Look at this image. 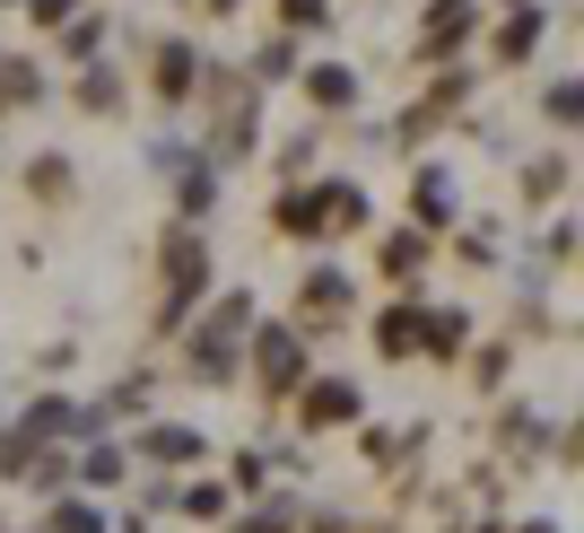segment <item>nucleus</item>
<instances>
[{
	"label": "nucleus",
	"instance_id": "f257e3e1",
	"mask_svg": "<svg viewBox=\"0 0 584 533\" xmlns=\"http://www.w3.org/2000/svg\"><path fill=\"white\" fill-rule=\"evenodd\" d=\"M262 368H271V385H297V341L271 333V341H262Z\"/></svg>",
	"mask_w": 584,
	"mask_h": 533
},
{
	"label": "nucleus",
	"instance_id": "f03ea898",
	"mask_svg": "<svg viewBox=\"0 0 584 533\" xmlns=\"http://www.w3.org/2000/svg\"><path fill=\"white\" fill-rule=\"evenodd\" d=\"M306 306H315V315H341V306H350V289H341V280H332V271H323V280H315V289H306Z\"/></svg>",
	"mask_w": 584,
	"mask_h": 533
},
{
	"label": "nucleus",
	"instance_id": "7ed1b4c3",
	"mask_svg": "<svg viewBox=\"0 0 584 533\" xmlns=\"http://www.w3.org/2000/svg\"><path fill=\"white\" fill-rule=\"evenodd\" d=\"M315 420H350V385H323L315 394Z\"/></svg>",
	"mask_w": 584,
	"mask_h": 533
},
{
	"label": "nucleus",
	"instance_id": "20e7f679",
	"mask_svg": "<svg viewBox=\"0 0 584 533\" xmlns=\"http://www.w3.org/2000/svg\"><path fill=\"white\" fill-rule=\"evenodd\" d=\"M62 533H97V516L88 508H62Z\"/></svg>",
	"mask_w": 584,
	"mask_h": 533
}]
</instances>
